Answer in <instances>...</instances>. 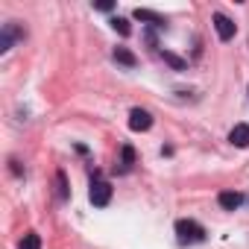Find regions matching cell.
I'll list each match as a JSON object with an SVG mask.
<instances>
[{
  "label": "cell",
  "instance_id": "cell-1",
  "mask_svg": "<svg viewBox=\"0 0 249 249\" xmlns=\"http://www.w3.org/2000/svg\"><path fill=\"white\" fill-rule=\"evenodd\" d=\"M176 234H179L182 243H199V240H205V229L199 223H194V220H179L176 223Z\"/></svg>",
  "mask_w": 249,
  "mask_h": 249
},
{
  "label": "cell",
  "instance_id": "cell-2",
  "mask_svg": "<svg viewBox=\"0 0 249 249\" xmlns=\"http://www.w3.org/2000/svg\"><path fill=\"white\" fill-rule=\"evenodd\" d=\"M88 196H91V202L94 205H108V199H111V185L108 182H103V179H94L91 182V191H88Z\"/></svg>",
  "mask_w": 249,
  "mask_h": 249
},
{
  "label": "cell",
  "instance_id": "cell-3",
  "mask_svg": "<svg viewBox=\"0 0 249 249\" xmlns=\"http://www.w3.org/2000/svg\"><path fill=\"white\" fill-rule=\"evenodd\" d=\"M153 126V114L147 108H132L129 111V129L132 132H147Z\"/></svg>",
  "mask_w": 249,
  "mask_h": 249
},
{
  "label": "cell",
  "instance_id": "cell-4",
  "mask_svg": "<svg viewBox=\"0 0 249 249\" xmlns=\"http://www.w3.org/2000/svg\"><path fill=\"white\" fill-rule=\"evenodd\" d=\"M214 30H217V36L223 38V41H229V38H234V24L226 18V15H214Z\"/></svg>",
  "mask_w": 249,
  "mask_h": 249
},
{
  "label": "cell",
  "instance_id": "cell-5",
  "mask_svg": "<svg viewBox=\"0 0 249 249\" xmlns=\"http://www.w3.org/2000/svg\"><path fill=\"white\" fill-rule=\"evenodd\" d=\"M229 141L234 147H249V126H246V123H237V126L229 132Z\"/></svg>",
  "mask_w": 249,
  "mask_h": 249
},
{
  "label": "cell",
  "instance_id": "cell-6",
  "mask_svg": "<svg viewBox=\"0 0 249 249\" xmlns=\"http://www.w3.org/2000/svg\"><path fill=\"white\" fill-rule=\"evenodd\" d=\"M132 18H138V21H147V24H153V27H164V18L159 15V12H150V9H135L132 12Z\"/></svg>",
  "mask_w": 249,
  "mask_h": 249
},
{
  "label": "cell",
  "instance_id": "cell-7",
  "mask_svg": "<svg viewBox=\"0 0 249 249\" xmlns=\"http://www.w3.org/2000/svg\"><path fill=\"white\" fill-rule=\"evenodd\" d=\"M240 202H243V196H240L237 191H223V194H220V205H223L226 211H234V208H240Z\"/></svg>",
  "mask_w": 249,
  "mask_h": 249
},
{
  "label": "cell",
  "instance_id": "cell-8",
  "mask_svg": "<svg viewBox=\"0 0 249 249\" xmlns=\"http://www.w3.org/2000/svg\"><path fill=\"white\" fill-rule=\"evenodd\" d=\"M114 59H117L120 65H126V68H135V62H138V59H135L126 47H117V50H114Z\"/></svg>",
  "mask_w": 249,
  "mask_h": 249
},
{
  "label": "cell",
  "instance_id": "cell-9",
  "mask_svg": "<svg viewBox=\"0 0 249 249\" xmlns=\"http://www.w3.org/2000/svg\"><path fill=\"white\" fill-rule=\"evenodd\" d=\"M161 59H164V62H167V65H170L173 71H185V68H188V65H185V62H182L179 56H173L170 50H161Z\"/></svg>",
  "mask_w": 249,
  "mask_h": 249
},
{
  "label": "cell",
  "instance_id": "cell-10",
  "mask_svg": "<svg viewBox=\"0 0 249 249\" xmlns=\"http://www.w3.org/2000/svg\"><path fill=\"white\" fill-rule=\"evenodd\" d=\"M111 27H114V33H120V36H129V33H132V24H129L126 18H111Z\"/></svg>",
  "mask_w": 249,
  "mask_h": 249
},
{
  "label": "cell",
  "instance_id": "cell-11",
  "mask_svg": "<svg viewBox=\"0 0 249 249\" xmlns=\"http://www.w3.org/2000/svg\"><path fill=\"white\" fill-rule=\"evenodd\" d=\"M21 249H41V237H38L36 231L24 234V240H21Z\"/></svg>",
  "mask_w": 249,
  "mask_h": 249
},
{
  "label": "cell",
  "instance_id": "cell-12",
  "mask_svg": "<svg viewBox=\"0 0 249 249\" xmlns=\"http://www.w3.org/2000/svg\"><path fill=\"white\" fill-rule=\"evenodd\" d=\"M56 194H59V199H68V182H65V173H56Z\"/></svg>",
  "mask_w": 249,
  "mask_h": 249
},
{
  "label": "cell",
  "instance_id": "cell-13",
  "mask_svg": "<svg viewBox=\"0 0 249 249\" xmlns=\"http://www.w3.org/2000/svg\"><path fill=\"white\" fill-rule=\"evenodd\" d=\"M135 161V153H132V147H123V167H129Z\"/></svg>",
  "mask_w": 249,
  "mask_h": 249
}]
</instances>
